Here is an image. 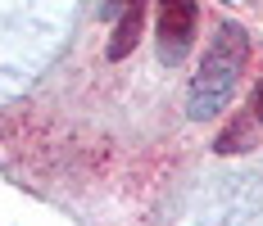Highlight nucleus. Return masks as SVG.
<instances>
[{
    "instance_id": "obj_1",
    "label": "nucleus",
    "mask_w": 263,
    "mask_h": 226,
    "mask_svg": "<svg viewBox=\"0 0 263 226\" xmlns=\"http://www.w3.org/2000/svg\"><path fill=\"white\" fill-rule=\"evenodd\" d=\"M245 54H250L245 27L222 23L213 32L209 50H204L200 68L191 77V91H186V113H191L195 122H209V118H218V113L232 104L236 81H240V73H245Z\"/></svg>"
},
{
    "instance_id": "obj_2",
    "label": "nucleus",
    "mask_w": 263,
    "mask_h": 226,
    "mask_svg": "<svg viewBox=\"0 0 263 226\" xmlns=\"http://www.w3.org/2000/svg\"><path fill=\"white\" fill-rule=\"evenodd\" d=\"M200 9L195 0H159V64H182L186 50L195 46Z\"/></svg>"
},
{
    "instance_id": "obj_3",
    "label": "nucleus",
    "mask_w": 263,
    "mask_h": 226,
    "mask_svg": "<svg viewBox=\"0 0 263 226\" xmlns=\"http://www.w3.org/2000/svg\"><path fill=\"white\" fill-rule=\"evenodd\" d=\"M141 18H145V5H141V0H132L127 14L118 18L114 41H109V59H127V54L136 50V41H141Z\"/></svg>"
},
{
    "instance_id": "obj_4",
    "label": "nucleus",
    "mask_w": 263,
    "mask_h": 226,
    "mask_svg": "<svg viewBox=\"0 0 263 226\" xmlns=\"http://www.w3.org/2000/svg\"><path fill=\"white\" fill-rule=\"evenodd\" d=\"M250 145H254V131H250V122L240 118V122H232L227 131H222V140H218L213 150L218 154H236V150H250Z\"/></svg>"
},
{
    "instance_id": "obj_5",
    "label": "nucleus",
    "mask_w": 263,
    "mask_h": 226,
    "mask_svg": "<svg viewBox=\"0 0 263 226\" xmlns=\"http://www.w3.org/2000/svg\"><path fill=\"white\" fill-rule=\"evenodd\" d=\"M254 118H259V122H263V81H259V86H254Z\"/></svg>"
},
{
    "instance_id": "obj_6",
    "label": "nucleus",
    "mask_w": 263,
    "mask_h": 226,
    "mask_svg": "<svg viewBox=\"0 0 263 226\" xmlns=\"http://www.w3.org/2000/svg\"><path fill=\"white\" fill-rule=\"evenodd\" d=\"M105 5H109V9H118V5H123V0H105Z\"/></svg>"
}]
</instances>
